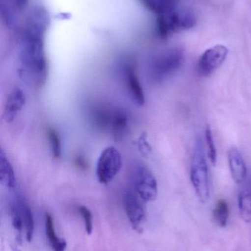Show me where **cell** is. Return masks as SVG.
I'll return each mask as SVG.
<instances>
[{"label": "cell", "mask_w": 251, "mask_h": 251, "mask_svg": "<svg viewBox=\"0 0 251 251\" xmlns=\"http://www.w3.org/2000/svg\"><path fill=\"white\" fill-rule=\"evenodd\" d=\"M49 23L50 16L45 7L35 5L28 13L21 32V64L25 76L35 85H42L47 79L44 35Z\"/></svg>", "instance_id": "1"}, {"label": "cell", "mask_w": 251, "mask_h": 251, "mask_svg": "<svg viewBox=\"0 0 251 251\" xmlns=\"http://www.w3.org/2000/svg\"><path fill=\"white\" fill-rule=\"evenodd\" d=\"M190 179L199 201L203 203L207 202L210 198V181L204 146L200 135L197 136L195 142Z\"/></svg>", "instance_id": "2"}, {"label": "cell", "mask_w": 251, "mask_h": 251, "mask_svg": "<svg viewBox=\"0 0 251 251\" xmlns=\"http://www.w3.org/2000/svg\"><path fill=\"white\" fill-rule=\"evenodd\" d=\"M184 62V51L181 49H168L160 51L149 63V77L155 83L165 82L181 69Z\"/></svg>", "instance_id": "3"}, {"label": "cell", "mask_w": 251, "mask_h": 251, "mask_svg": "<svg viewBox=\"0 0 251 251\" xmlns=\"http://www.w3.org/2000/svg\"><path fill=\"white\" fill-rule=\"evenodd\" d=\"M91 120L96 126L109 131L116 140L125 137L129 123L128 113L119 107H96L91 112Z\"/></svg>", "instance_id": "4"}, {"label": "cell", "mask_w": 251, "mask_h": 251, "mask_svg": "<svg viewBox=\"0 0 251 251\" xmlns=\"http://www.w3.org/2000/svg\"><path fill=\"white\" fill-rule=\"evenodd\" d=\"M197 19L192 10L187 8L172 9L159 15L156 22V32L161 39H167L171 35L192 29L195 26Z\"/></svg>", "instance_id": "5"}, {"label": "cell", "mask_w": 251, "mask_h": 251, "mask_svg": "<svg viewBox=\"0 0 251 251\" xmlns=\"http://www.w3.org/2000/svg\"><path fill=\"white\" fill-rule=\"evenodd\" d=\"M129 179L133 190L144 202L153 201L158 196V183L148 166L139 160L135 161L129 168Z\"/></svg>", "instance_id": "6"}, {"label": "cell", "mask_w": 251, "mask_h": 251, "mask_svg": "<svg viewBox=\"0 0 251 251\" xmlns=\"http://www.w3.org/2000/svg\"><path fill=\"white\" fill-rule=\"evenodd\" d=\"M122 166V154L113 146L106 148L97 160L96 174L99 182L109 184L118 175Z\"/></svg>", "instance_id": "7"}, {"label": "cell", "mask_w": 251, "mask_h": 251, "mask_svg": "<svg viewBox=\"0 0 251 251\" xmlns=\"http://www.w3.org/2000/svg\"><path fill=\"white\" fill-rule=\"evenodd\" d=\"M144 201L134 190L124 192L123 205L125 213L131 226L138 233L142 232L143 224L146 220V207Z\"/></svg>", "instance_id": "8"}, {"label": "cell", "mask_w": 251, "mask_h": 251, "mask_svg": "<svg viewBox=\"0 0 251 251\" xmlns=\"http://www.w3.org/2000/svg\"><path fill=\"white\" fill-rule=\"evenodd\" d=\"M228 50L225 46H215L206 50L199 59L197 63V72L203 76L212 75L219 69L226 59Z\"/></svg>", "instance_id": "9"}, {"label": "cell", "mask_w": 251, "mask_h": 251, "mask_svg": "<svg viewBox=\"0 0 251 251\" xmlns=\"http://www.w3.org/2000/svg\"><path fill=\"white\" fill-rule=\"evenodd\" d=\"M123 76L127 89L132 100L138 105H144L145 103V96L134 63L129 61L125 63L123 66Z\"/></svg>", "instance_id": "10"}, {"label": "cell", "mask_w": 251, "mask_h": 251, "mask_svg": "<svg viewBox=\"0 0 251 251\" xmlns=\"http://www.w3.org/2000/svg\"><path fill=\"white\" fill-rule=\"evenodd\" d=\"M26 97L20 88H16L9 94L4 105L3 116L7 123H11L25 107Z\"/></svg>", "instance_id": "11"}, {"label": "cell", "mask_w": 251, "mask_h": 251, "mask_svg": "<svg viewBox=\"0 0 251 251\" xmlns=\"http://www.w3.org/2000/svg\"><path fill=\"white\" fill-rule=\"evenodd\" d=\"M228 165L231 176L236 184H243L247 179V168L243 155L236 148H231L228 153Z\"/></svg>", "instance_id": "12"}, {"label": "cell", "mask_w": 251, "mask_h": 251, "mask_svg": "<svg viewBox=\"0 0 251 251\" xmlns=\"http://www.w3.org/2000/svg\"><path fill=\"white\" fill-rule=\"evenodd\" d=\"M238 206L240 216L245 222L251 223V180L242 184L238 194Z\"/></svg>", "instance_id": "13"}, {"label": "cell", "mask_w": 251, "mask_h": 251, "mask_svg": "<svg viewBox=\"0 0 251 251\" xmlns=\"http://www.w3.org/2000/svg\"><path fill=\"white\" fill-rule=\"evenodd\" d=\"M0 181L9 190H14L16 186V175L13 166L2 149L0 151Z\"/></svg>", "instance_id": "14"}, {"label": "cell", "mask_w": 251, "mask_h": 251, "mask_svg": "<svg viewBox=\"0 0 251 251\" xmlns=\"http://www.w3.org/2000/svg\"><path fill=\"white\" fill-rule=\"evenodd\" d=\"M46 234L49 243L53 251H65L66 249V242L63 239L57 237L55 229L54 220L51 214H45Z\"/></svg>", "instance_id": "15"}, {"label": "cell", "mask_w": 251, "mask_h": 251, "mask_svg": "<svg viewBox=\"0 0 251 251\" xmlns=\"http://www.w3.org/2000/svg\"><path fill=\"white\" fill-rule=\"evenodd\" d=\"M147 10L158 15L163 14L176 7L178 0H140Z\"/></svg>", "instance_id": "16"}, {"label": "cell", "mask_w": 251, "mask_h": 251, "mask_svg": "<svg viewBox=\"0 0 251 251\" xmlns=\"http://www.w3.org/2000/svg\"><path fill=\"white\" fill-rule=\"evenodd\" d=\"M20 206L22 210V219H23L24 228L26 233V239L28 242H31L34 232V219L32 211L23 196L20 195Z\"/></svg>", "instance_id": "17"}, {"label": "cell", "mask_w": 251, "mask_h": 251, "mask_svg": "<svg viewBox=\"0 0 251 251\" xmlns=\"http://www.w3.org/2000/svg\"><path fill=\"white\" fill-rule=\"evenodd\" d=\"M215 222L221 228H225L228 224L229 208L228 203L223 199L218 201L213 212Z\"/></svg>", "instance_id": "18"}, {"label": "cell", "mask_w": 251, "mask_h": 251, "mask_svg": "<svg viewBox=\"0 0 251 251\" xmlns=\"http://www.w3.org/2000/svg\"><path fill=\"white\" fill-rule=\"evenodd\" d=\"M47 138L50 143V150L52 154L56 159H58L61 156L62 148L60 136L55 128H48L47 129Z\"/></svg>", "instance_id": "19"}, {"label": "cell", "mask_w": 251, "mask_h": 251, "mask_svg": "<svg viewBox=\"0 0 251 251\" xmlns=\"http://www.w3.org/2000/svg\"><path fill=\"white\" fill-rule=\"evenodd\" d=\"M205 137H206V143L207 145L208 155H209V159L214 165H216L217 161H218V153H217L212 129L209 126H206Z\"/></svg>", "instance_id": "20"}, {"label": "cell", "mask_w": 251, "mask_h": 251, "mask_svg": "<svg viewBox=\"0 0 251 251\" xmlns=\"http://www.w3.org/2000/svg\"><path fill=\"white\" fill-rule=\"evenodd\" d=\"M78 210L81 218L84 219L86 234L91 235L93 231V216L91 210L84 205L78 206Z\"/></svg>", "instance_id": "21"}, {"label": "cell", "mask_w": 251, "mask_h": 251, "mask_svg": "<svg viewBox=\"0 0 251 251\" xmlns=\"http://www.w3.org/2000/svg\"><path fill=\"white\" fill-rule=\"evenodd\" d=\"M146 137H146L145 134H142L140 137L139 140V148L140 151L143 154L148 155L150 153L151 148H150L149 143H147Z\"/></svg>", "instance_id": "22"}, {"label": "cell", "mask_w": 251, "mask_h": 251, "mask_svg": "<svg viewBox=\"0 0 251 251\" xmlns=\"http://www.w3.org/2000/svg\"><path fill=\"white\" fill-rule=\"evenodd\" d=\"M10 2L15 9L22 11L28 5L29 0H10Z\"/></svg>", "instance_id": "23"}, {"label": "cell", "mask_w": 251, "mask_h": 251, "mask_svg": "<svg viewBox=\"0 0 251 251\" xmlns=\"http://www.w3.org/2000/svg\"><path fill=\"white\" fill-rule=\"evenodd\" d=\"M75 165L78 167V168H81V169L84 170L85 168H87V162L85 161V159H84L82 156H79V157H77L75 159Z\"/></svg>", "instance_id": "24"}]
</instances>
